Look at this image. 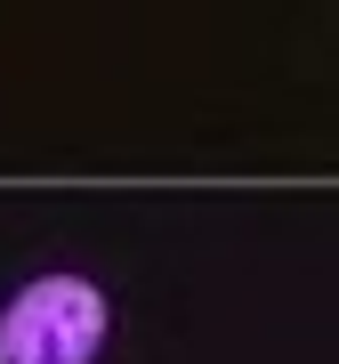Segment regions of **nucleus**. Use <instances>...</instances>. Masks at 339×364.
<instances>
[{"label":"nucleus","mask_w":339,"mask_h":364,"mask_svg":"<svg viewBox=\"0 0 339 364\" xmlns=\"http://www.w3.org/2000/svg\"><path fill=\"white\" fill-rule=\"evenodd\" d=\"M105 291L89 275H33L0 308V364H97Z\"/></svg>","instance_id":"f257e3e1"}]
</instances>
